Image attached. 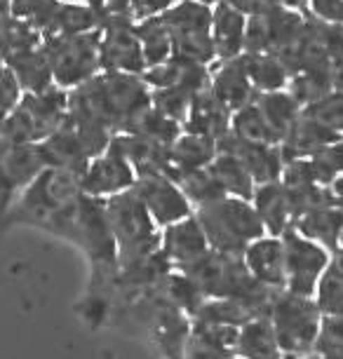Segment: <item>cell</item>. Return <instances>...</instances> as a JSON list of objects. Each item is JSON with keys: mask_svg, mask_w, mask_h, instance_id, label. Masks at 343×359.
Segmentation results:
<instances>
[{"mask_svg": "<svg viewBox=\"0 0 343 359\" xmlns=\"http://www.w3.org/2000/svg\"><path fill=\"white\" fill-rule=\"evenodd\" d=\"M80 195H83V186H80L78 174L59 167H45L24 188L15 205L8 209L3 223H0V230L12 226L45 230L47 223L57 214H62L66 207H71Z\"/></svg>", "mask_w": 343, "mask_h": 359, "instance_id": "6da1fadb", "label": "cell"}, {"mask_svg": "<svg viewBox=\"0 0 343 359\" xmlns=\"http://www.w3.org/2000/svg\"><path fill=\"white\" fill-rule=\"evenodd\" d=\"M195 219L203 228L210 249L221 254H242L250 242L266 235L252 202L235 195H224L219 200L198 205Z\"/></svg>", "mask_w": 343, "mask_h": 359, "instance_id": "7a4b0ae2", "label": "cell"}, {"mask_svg": "<svg viewBox=\"0 0 343 359\" xmlns=\"http://www.w3.org/2000/svg\"><path fill=\"white\" fill-rule=\"evenodd\" d=\"M69 108V90L52 85L43 92H22L0 123V137L17 144H40L59 130Z\"/></svg>", "mask_w": 343, "mask_h": 359, "instance_id": "3957f363", "label": "cell"}, {"mask_svg": "<svg viewBox=\"0 0 343 359\" xmlns=\"http://www.w3.org/2000/svg\"><path fill=\"white\" fill-rule=\"evenodd\" d=\"M106 214H109L111 230L118 245V266L137 259H144L160 249L158 223L153 221L149 209L141 202L139 193L130 188L118 195L106 198Z\"/></svg>", "mask_w": 343, "mask_h": 359, "instance_id": "277c9868", "label": "cell"}, {"mask_svg": "<svg viewBox=\"0 0 343 359\" xmlns=\"http://www.w3.org/2000/svg\"><path fill=\"white\" fill-rule=\"evenodd\" d=\"M268 320L285 355H297L301 359L311 355L322 322V313L315 306L313 296L292 294L287 289L275 291Z\"/></svg>", "mask_w": 343, "mask_h": 359, "instance_id": "5b68a950", "label": "cell"}, {"mask_svg": "<svg viewBox=\"0 0 343 359\" xmlns=\"http://www.w3.org/2000/svg\"><path fill=\"white\" fill-rule=\"evenodd\" d=\"M102 33L87 31L73 36H45L43 47L52 66V80L62 90H73L102 71Z\"/></svg>", "mask_w": 343, "mask_h": 359, "instance_id": "8992f818", "label": "cell"}, {"mask_svg": "<svg viewBox=\"0 0 343 359\" xmlns=\"http://www.w3.org/2000/svg\"><path fill=\"white\" fill-rule=\"evenodd\" d=\"M163 22L170 29L172 57L198 64H210L217 57L212 40V10L205 3L179 0L177 8L163 12Z\"/></svg>", "mask_w": 343, "mask_h": 359, "instance_id": "52a82bcc", "label": "cell"}, {"mask_svg": "<svg viewBox=\"0 0 343 359\" xmlns=\"http://www.w3.org/2000/svg\"><path fill=\"white\" fill-rule=\"evenodd\" d=\"M285 247V273H287V291L301 296H313L318 287L320 275L332 261V252L318 242L308 240L289 226L280 235Z\"/></svg>", "mask_w": 343, "mask_h": 359, "instance_id": "ba28073f", "label": "cell"}, {"mask_svg": "<svg viewBox=\"0 0 343 359\" xmlns=\"http://www.w3.org/2000/svg\"><path fill=\"white\" fill-rule=\"evenodd\" d=\"M43 169L45 160L38 144H17L0 137V223L24 188Z\"/></svg>", "mask_w": 343, "mask_h": 359, "instance_id": "9c48e42d", "label": "cell"}, {"mask_svg": "<svg viewBox=\"0 0 343 359\" xmlns=\"http://www.w3.org/2000/svg\"><path fill=\"white\" fill-rule=\"evenodd\" d=\"M102 33V71H120V73H139L146 71L144 52L137 36V26H132V17H106Z\"/></svg>", "mask_w": 343, "mask_h": 359, "instance_id": "30bf717a", "label": "cell"}, {"mask_svg": "<svg viewBox=\"0 0 343 359\" xmlns=\"http://www.w3.org/2000/svg\"><path fill=\"white\" fill-rule=\"evenodd\" d=\"M134 191L139 193L141 202L158 226H170L193 214V202L186 198L177 181H172L163 172L137 174Z\"/></svg>", "mask_w": 343, "mask_h": 359, "instance_id": "8fae6325", "label": "cell"}, {"mask_svg": "<svg viewBox=\"0 0 343 359\" xmlns=\"http://www.w3.org/2000/svg\"><path fill=\"white\" fill-rule=\"evenodd\" d=\"M134 181H137V172L130 165V160L113 144H109L102 155L90 160V165L85 167L83 176H80L83 193L102 200L130 191V188H134Z\"/></svg>", "mask_w": 343, "mask_h": 359, "instance_id": "7c38bea8", "label": "cell"}, {"mask_svg": "<svg viewBox=\"0 0 343 359\" xmlns=\"http://www.w3.org/2000/svg\"><path fill=\"white\" fill-rule=\"evenodd\" d=\"M160 252L167 256V261L177 270L210 252V245H207V237L198 219L191 214L177 223L165 226V233L160 235Z\"/></svg>", "mask_w": 343, "mask_h": 359, "instance_id": "4fadbf2b", "label": "cell"}, {"mask_svg": "<svg viewBox=\"0 0 343 359\" xmlns=\"http://www.w3.org/2000/svg\"><path fill=\"white\" fill-rule=\"evenodd\" d=\"M247 270L264 282L271 289H285L287 287V273H285V247L282 240L275 235H261L247 245L242 252Z\"/></svg>", "mask_w": 343, "mask_h": 359, "instance_id": "5bb4252c", "label": "cell"}, {"mask_svg": "<svg viewBox=\"0 0 343 359\" xmlns=\"http://www.w3.org/2000/svg\"><path fill=\"white\" fill-rule=\"evenodd\" d=\"M186 130L214 141L231 132V111L214 97L210 87L193 97L186 115Z\"/></svg>", "mask_w": 343, "mask_h": 359, "instance_id": "9a60e30c", "label": "cell"}, {"mask_svg": "<svg viewBox=\"0 0 343 359\" xmlns=\"http://www.w3.org/2000/svg\"><path fill=\"white\" fill-rule=\"evenodd\" d=\"M210 90L228 111H238V108H242L245 104H250L254 97V85L250 76H247L245 62L238 57L226 59V62L214 71Z\"/></svg>", "mask_w": 343, "mask_h": 359, "instance_id": "2e32d148", "label": "cell"}, {"mask_svg": "<svg viewBox=\"0 0 343 359\" xmlns=\"http://www.w3.org/2000/svg\"><path fill=\"white\" fill-rule=\"evenodd\" d=\"M5 66L15 76L22 92H43L47 87L55 85V80H52V66L43 45L10 54L5 59Z\"/></svg>", "mask_w": 343, "mask_h": 359, "instance_id": "e0dca14e", "label": "cell"}, {"mask_svg": "<svg viewBox=\"0 0 343 359\" xmlns=\"http://www.w3.org/2000/svg\"><path fill=\"white\" fill-rule=\"evenodd\" d=\"M336 139H339V132L329 130L327 125H322L320 120L306 113V118H299L282 139V158H285V162L308 158V155L318 153L320 148L334 144Z\"/></svg>", "mask_w": 343, "mask_h": 359, "instance_id": "ac0fdd59", "label": "cell"}, {"mask_svg": "<svg viewBox=\"0 0 343 359\" xmlns=\"http://www.w3.org/2000/svg\"><path fill=\"white\" fill-rule=\"evenodd\" d=\"M245 12L235 10L233 5L221 3L212 12V40H214V54L219 59H233L238 57L245 47Z\"/></svg>", "mask_w": 343, "mask_h": 359, "instance_id": "d6986e66", "label": "cell"}, {"mask_svg": "<svg viewBox=\"0 0 343 359\" xmlns=\"http://www.w3.org/2000/svg\"><path fill=\"white\" fill-rule=\"evenodd\" d=\"M252 202L268 235L280 237L292 226V207H289L287 191L280 181L259 184V188H254Z\"/></svg>", "mask_w": 343, "mask_h": 359, "instance_id": "ffe728a7", "label": "cell"}, {"mask_svg": "<svg viewBox=\"0 0 343 359\" xmlns=\"http://www.w3.org/2000/svg\"><path fill=\"white\" fill-rule=\"evenodd\" d=\"M235 357L238 359H280L282 350L275 338V329L268 315L252 317L238 329L235 341Z\"/></svg>", "mask_w": 343, "mask_h": 359, "instance_id": "44dd1931", "label": "cell"}, {"mask_svg": "<svg viewBox=\"0 0 343 359\" xmlns=\"http://www.w3.org/2000/svg\"><path fill=\"white\" fill-rule=\"evenodd\" d=\"M341 223H343V209L332 205V207H318V209H311V212L299 214L297 219L292 221V228L299 230L308 240L318 242V245L336 254L339 252Z\"/></svg>", "mask_w": 343, "mask_h": 359, "instance_id": "7402d4cb", "label": "cell"}, {"mask_svg": "<svg viewBox=\"0 0 343 359\" xmlns=\"http://www.w3.org/2000/svg\"><path fill=\"white\" fill-rule=\"evenodd\" d=\"M106 22V12L97 5L87 3H69L62 0L55 19L47 26L45 36H73V33H87V31H99Z\"/></svg>", "mask_w": 343, "mask_h": 359, "instance_id": "603a6c76", "label": "cell"}, {"mask_svg": "<svg viewBox=\"0 0 343 359\" xmlns=\"http://www.w3.org/2000/svg\"><path fill=\"white\" fill-rule=\"evenodd\" d=\"M207 169H210L214 179L219 181V186L224 188L226 195H235V198L252 202L254 179L233 153L217 151V155H214V160L210 162V167Z\"/></svg>", "mask_w": 343, "mask_h": 359, "instance_id": "cb8c5ba5", "label": "cell"}, {"mask_svg": "<svg viewBox=\"0 0 343 359\" xmlns=\"http://www.w3.org/2000/svg\"><path fill=\"white\" fill-rule=\"evenodd\" d=\"M250 76L254 90L261 92H278L287 85L289 69L280 62L271 52H250L247 57H242Z\"/></svg>", "mask_w": 343, "mask_h": 359, "instance_id": "d4e9b609", "label": "cell"}, {"mask_svg": "<svg viewBox=\"0 0 343 359\" xmlns=\"http://www.w3.org/2000/svg\"><path fill=\"white\" fill-rule=\"evenodd\" d=\"M231 134H235L242 141H252V144H278L280 137L275 134L266 115L261 113L259 104H245L235 111V118L231 120Z\"/></svg>", "mask_w": 343, "mask_h": 359, "instance_id": "484cf974", "label": "cell"}, {"mask_svg": "<svg viewBox=\"0 0 343 359\" xmlns=\"http://www.w3.org/2000/svg\"><path fill=\"white\" fill-rule=\"evenodd\" d=\"M137 36L141 43V52H144L146 69L156 64H163L172 57V38L170 29L163 22V17H149L144 24L137 26Z\"/></svg>", "mask_w": 343, "mask_h": 359, "instance_id": "4316f807", "label": "cell"}, {"mask_svg": "<svg viewBox=\"0 0 343 359\" xmlns=\"http://www.w3.org/2000/svg\"><path fill=\"white\" fill-rule=\"evenodd\" d=\"M254 313L245 308L242 303L233 301V298H205L200 308L195 310L191 322L195 324H228V327H242L250 322Z\"/></svg>", "mask_w": 343, "mask_h": 359, "instance_id": "83f0119b", "label": "cell"}, {"mask_svg": "<svg viewBox=\"0 0 343 359\" xmlns=\"http://www.w3.org/2000/svg\"><path fill=\"white\" fill-rule=\"evenodd\" d=\"M130 134H137V137H144V139H151L156 144H163V146H172L174 141L179 137V123L172 118H167L165 113H160L158 108H144L137 118L127 125Z\"/></svg>", "mask_w": 343, "mask_h": 359, "instance_id": "f1b7e54d", "label": "cell"}, {"mask_svg": "<svg viewBox=\"0 0 343 359\" xmlns=\"http://www.w3.org/2000/svg\"><path fill=\"white\" fill-rule=\"evenodd\" d=\"M259 108L266 115V120L271 123L275 134L280 137V141L285 139V134L292 130L294 123L299 120V101L292 94L285 92H264L259 97Z\"/></svg>", "mask_w": 343, "mask_h": 359, "instance_id": "f546056e", "label": "cell"}, {"mask_svg": "<svg viewBox=\"0 0 343 359\" xmlns=\"http://www.w3.org/2000/svg\"><path fill=\"white\" fill-rule=\"evenodd\" d=\"M313 298L322 315H343V275L332 261L320 275Z\"/></svg>", "mask_w": 343, "mask_h": 359, "instance_id": "4dcf8cb0", "label": "cell"}, {"mask_svg": "<svg viewBox=\"0 0 343 359\" xmlns=\"http://www.w3.org/2000/svg\"><path fill=\"white\" fill-rule=\"evenodd\" d=\"M177 184H179L181 191H184L186 198L191 202H195V205H205V202L219 200V198H224V195H226V191L219 186V181L214 179L212 172L207 167L184 174Z\"/></svg>", "mask_w": 343, "mask_h": 359, "instance_id": "1f68e13d", "label": "cell"}, {"mask_svg": "<svg viewBox=\"0 0 343 359\" xmlns=\"http://www.w3.org/2000/svg\"><path fill=\"white\" fill-rule=\"evenodd\" d=\"M59 5H62V0H10V12L15 19H22L33 29L45 33L55 19Z\"/></svg>", "mask_w": 343, "mask_h": 359, "instance_id": "d6a6232c", "label": "cell"}, {"mask_svg": "<svg viewBox=\"0 0 343 359\" xmlns=\"http://www.w3.org/2000/svg\"><path fill=\"white\" fill-rule=\"evenodd\" d=\"M313 355L322 359H343V315H322Z\"/></svg>", "mask_w": 343, "mask_h": 359, "instance_id": "836d02e7", "label": "cell"}, {"mask_svg": "<svg viewBox=\"0 0 343 359\" xmlns=\"http://www.w3.org/2000/svg\"><path fill=\"white\" fill-rule=\"evenodd\" d=\"M153 108L165 113L172 120H186L188 108H191L193 94L181 90V87H160V90L151 97Z\"/></svg>", "mask_w": 343, "mask_h": 359, "instance_id": "e575fe53", "label": "cell"}, {"mask_svg": "<svg viewBox=\"0 0 343 359\" xmlns=\"http://www.w3.org/2000/svg\"><path fill=\"white\" fill-rule=\"evenodd\" d=\"M306 113L311 115V118L320 120L322 125H327L329 130L341 132L343 130V92L327 94L325 99H320L308 106Z\"/></svg>", "mask_w": 343, "mask_h": 359, "instance_id": "d590c367", "label": "cell"}, {"mask_svg": "<svg viewBox=\"0 0 343 359\" xmlns=\"http://www.w3.org/2000/svg\"><path fill=\"white\" fill-rule=\"evenodd\" d=\"M184 359H235V352L210 343L207 338L198 336L191 329V336H188V343L184 350Z\"/></svg>", "mask_w": 343, "mask_h": 359, "instance_id": "8d00e7d4", "label": "cell"}, {"mask_svg": "<svg viewBox=\"0 0 343 359\" xmlns=\"http://www.w3.org/2000/svg\"><path fill=\"white\" fill-rule=\"evenodd\" d=\"M22 97V90H19L15 76L10 73L8 66H0V123L3 118L10 113V108L17 104V99Z\"/></svg>", "mask_w": 343, "mask_h": 359, "instance_id": "74e56055", "label": "cell"}, {"mask_svg": "<svg viewBox=\"0 0 343 359\" xmlns=\"http://www.w3.org/2000/svg\"><path fill=\"white\" fill-rule=\"evenodd\" d=\"M179 0H130V15L139 19H149L158 12H167Z\"/></svg>", "mask_w": 343, "mask_h": 359, "instance_id": "f35d334b", "label": "cell"}, {"mask_svg": "<svg viewBox=\"0 0 343 359\" xmlns=\"http://www.w3.org/2000/svg\"><path fill=\"white\" fill-rule=\"evenodd\" d=\"M315 15L322 17L325 22L343 24V0H311Z\"/></svg>", "mask_w": 343, "mask_h": 359, "instance_id": "ab89813d", "label": "cell"}, {"mask_svg": "<svg viewBox=\"0 0 343 359\" xmlns=\"http://www.w3.org/2000/svg\"><path fill=\"white\" fill-rule=\"evenodd\" d=\"M329 191H332V198H334V205L343 209V174L336 176V179L329 184Z\"/></svg>", "mask_w": 343, "mask_h": 359, "instance_id": "60d3db41", "label": "cell"}, {"mask_svg": "<svg viewBox=\"0 0 343 359\" xmlns=\"http://www.w3.org/2000/svg\"><path fill=\"white\" fill-rule=\"evenodd\" d=\"M12 17L10 12V0H0V26H3Z\"/></svg>", "mask_w": 343, "mask_h": 359, "instance_id": "b9f144b4", "label": "cell"}, {"mask_svg": "<svg viewBox=\"0 0 343 359\" xmlns=\"http://www.w3.org/2000/svg\"><path fill=\"white\" fill-rule=\"evenodd\" d=\"M332 263H334L336 268H339V273L343 275V252H336V254H334V259H332Z\"/></svg>", "mask_w": 343, "mask_h": 359, "instance_id": "7bdbcfd3", "label": "cell"}, {"mask_svg": "<svg viewBox=\"0 0 343 359\" xmlns=\"http://www.w3.org/2000/svg\"><path fill=\"white\" fill-rule=\"evenodd\" d=\"M69 3H87V5H97V8H102V0H69Z\"/></svg>", "mask_w": 343, "mask_h": 359, "instance_id": "ee69618b", "label": "cell"}, {"mask_svg": "<svg viewBox=\"0 0 343 359\" xmlns=\"http://www.w3.org/2000/svg\"><path fill=\"white\" fill-rule=\"evenodd\" d=\"M339 252H343V223H341V230H339Z\"/></svg>", "mask_w": 343, "mask_h": 359, "instance_id": "f6af8a7d", "label": "cell"}, {"mask_svg": "<svg viewBox=\"0 0 343 359\" xmlns=\"http://www.w3.org/2000/svg\"><path fill=\"white\" fill-rule=\"evenodd\" d=\"M280 359H301V357H297V355H285V352H282Z\"/></svg>", "mask_w": 343, "mask_h": 359, "instance_id": "bcb514c9", "label": "cell"}, {"mask_svg": "<svg viewBox=\"0 0 343 359\" xmlns=\"http://www.w3.org/2000/svg\"><path fill=\"white\" fill-rule=\"evenodd\" d=\"M198 3H205V5H210V3H219V0H198Z\"/></svg>", "mask_w": 343, "mask_h": 359, "instance_id": "7dc6e473", "label": "cell"}, {"mask_svg": "<svg viewBox=\"0 0 343 359\" xmlns=\"http://www.w3.org/2000/svg\"><path fill=\"white\" fill-rule=\"evenodd\" d=\"M304 359H322V357H318V355H313V352H311V355H306Z\"/></svg>", "mask_w": 343, "mask_h": 359, "instance_id": "c3c4849f", "label": "cell"}, {"mask_svg": "<svg viewBox=\"0 0 343 359\" xmlns=\"http://www.w3.org/2000/svg\"><path fill=\"white\" fill-rule=\"evenodd\" d=\"M235 359H238V357H235Z\"/></svg>", "mask_w": 343, "mask_h": 359, "instance_id": "681fc988", "label": "cell"}]
</instances>
